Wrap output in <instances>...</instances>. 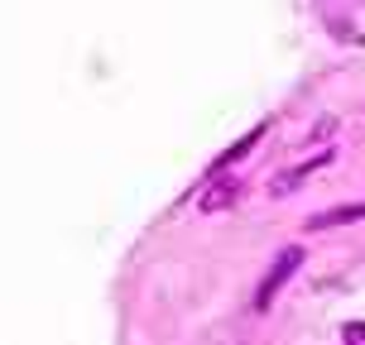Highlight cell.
<instances>
[{
	"label": "cell",
	"instance_id": "cell-1",
	"mask_svg": "<svg viewBox=\"0 0 365 345\" xmlns=\"http://www.w3.org/2000/svg\"><path fill=\"white\" fill-rule=\"evenodd\" d=\"M298 269H303V250H298V245L279 250V259L269 264V273H264V283H259V292H255V307H259V312H269V307H274V297L284 292V283H289Z\"/></svg>",
	"mask_w": 365,
	"mask_h": 345
},
{
	"label": "cell",
	"instance_id": "cell-2",
	"mask_svg": "<svg viewBox=\"0 0 365 345\" xmlns=\"http://www.w3.org/2000/svg\"><path fill=\"white\" fill-rule=\"evenodd\" d=\"M240 197H245V182H240L236 173H212V182L202 187V197H197V211L202 216H217L226 206H236Z\"/></svg>",
	"mask_w": 365,
	"mask_h": 345
},
{
	"label": "cell",
	"instance_id": "cell-3",
	"mask_svg": "<svg viewBox=\"0 0 365 345\" xmlns=\"http://www.w3.org/2000/svg\"><path fill=\"white\" fill-rule=\"evenodd\" d=\"M365 216V201L361 206H331V211H317V216L308 221V230H331V225H351V221Z\"/></svg>",
	"mask_w": 365,
	"mask_h": 345
},
{
	"label": "cell",
	"instance_id": "cell-4",
	"mask_svg": "<svg viewBox=\"0 0 365 345\" xmlns=\"http://www.w3.org/2000/svg\"><path fill=\"white\" fill-rule=\"evenodd\" d=\"M259 134H264V125H255L250 134H245V139H240V144H231V149H226V154H221L217 164H212V173H226L231 164H240V159H245V154H250V149L259 144Z\"/></svg>",
	"mask_w": 365,
	"mask_h": 345
},
{
	"label": "cell",
	"instance_id": "cell-5",
	"mask_svg": "<svg viewBox=\"0 0 365 345\" xmlns=\"http://www.w3.org/2000/svg\"><path fill=\"white\" fill-rule=\"evenodd\" d=\"M341 341H361V345H365V327H361V322H351V327H341Z\"/></svg>",
	"mask_w": 365,
	"mask_h": 345
}]
</instances>
